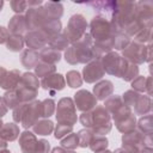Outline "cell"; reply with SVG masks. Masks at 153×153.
<instances>
[{
  "mask_svg": "<svg viewBox=\"0 0 153 153\" xmlns=\"http://www.w3.org/2000/svg\"><path fill=\"white\" fill-rule=\"evenodd\" d=\"M122 57L130 63L136 66L142 65L145 62H151L152 60V45L151 43L145 45L140 44L135 41H130V43L122 50Z\"/></svg>",
  "mask_w": 153,
  "mask_h": 153,
  "instance_id": "1",
  "label": "cell"
},
{
  "mask_svg": "<svg viewBox=\"0 0 153 153\" xmlns=\"http://www.w3.org/2000/svg\"><path fill=\"white\" fill-rule=\"evenodd\" d=\"M91 130L96 135H106L110 133L112 124H111V115L103 105H96L91 111Z\"/></svg>",
  "mask_w": 153,
  "mask_h": 153,
  "instance_id": "2",
  "label": "cell"
},
{
  "mask_svg": "<svg viewBox=\"0 0 153 153\" xmlns=\"http://www.w3.org/2000/svg\"><path fill=\"white\" fill-rule=\"evenodd\" d=\"M55 117L57 123L60 124H67V126H74L78 121L76 116V109L74 105V102L69 97H63L59 100L57 106L55 109Z\"/></svg>",
  "mask_w": 153,
  "mask_h": 153,
  "instance_id": "3",
  "label": "cell"
},
{
  "mask_svg": "<svg viewBox=\"0 0 153 153\" xmlns=\"http://www.w3.org/2000/svg\"><path fill=\"white\" fill-rule=\"evenodd\" d=\"M94 41L88 32H86L78 42L71 44L78 63H88L93 60Z\"/></svg>",
  "mask_w": 153,
  "mask_h": 153,
  "instance_id": "4",
  "label": "cell"
},
{
  "mask_svg": "<svg viewBox=\"0 0 153 153\" xmlns=\"http://www.w3.org/2000/svg\"><path fill=\"white\" fill-rule=\"evenodd\" d=\"M87 25L88 24L82 14H79V13L73 14L68 20L66 29L63 30V35L67 37L69 43L73 44L78 42L86 33Z\"/></svg>",
  "mask_w": 153,
  "mask_h": 153,
  "instance_id": "5",
  "label": "cell"
},
{
  "mask_svg": "<svg viewBox=\"0 0 153 153\" xmlns=\"http://www.w3.org/2000/svg\"><path fill=\"white\" fill-rule=\"evenodd\" d=\"M99 61H100L105 73H108L110 75H115L117 78H121L123 69L126 68V66L128 63V61L124 60L118 53L112 51V50L106 53L105 55H103Z\"/></svg>",
  "mask_w": 153,
  "mask_h": 153,
  "instance_id": "6",
  "label": "cell"
},
{
  "mask_svg": "<svg viewBox=\"0 0 153 153\" xmlns=\"http://www.w3.org/2000/svg\"><path fill=\"white\" fill-rule=\"evenodd\" d=\"M91 37L93 38L94 42L97 41H102V39H106L110 38L112 36H115L111 31V26H110V22L100 16H94L91 22H90V32Z\"/></svg>",
  "mask_w": 153,
  "mask_h": 153,
  "instance_id": "7",
  "label": "cell"
},
{
  "mask_svg": "<svg viewBox=\"0 0 153 153\" xmlns=\"http://www.w3.org/2000/svg\"><path fill=\"white\" fill-rule=\"evenodd\" d=\"M25 20H26V25H27V30H37V29H42L49 20H51L44 7L43 6H38V7H29L26 10V14L24 16Z\"/></svg>",
  "mask_w": 153,
  "mask_h": 153,
  "instance_id": "8",
  "label": "cell"
},
{
  "mask_svg": "<svg viewBox=\"0 0 153 153\" xmlns=\"http://www.w3.org/2000/svg\"><path fill=\"white\" fill-rule=\"evenodd\" d=\"M143 139L145 135L136 129L126 133L122 136V148L128 151L129 153H139L142 148H145Z\"/></svg>",
  "mask_w": 153,
  "mask_h": 153,
  "instance_id": "9",
  "label": "cell"
},
{
  "mask_svg": "<svg viewBox=\"0 0 153 153\" xmlns=\"http://www.w3.org/2000/svg\"><path fill=\"white\" fill-rule=\"evenodd\" d=\"M135 17L142 29L152 27L153 19V2L152 1H137L135 2Z\"/></svg>",
  "mask_w": 153,
  "mask_h": 153,
  "instance_id": "10",
  "label": "cell"
},
{
  "mask_svg": "<svg viewBox=\"0 0 153 153\" xmlns=\"http://www.w3.org/2000/svg\"><path fill=\"white\" fill-rule=\"evenodd\" d=\"M39 118H41V100L35 99L30 103H26L20 124L25 129H29V128H32V126Z\"/></svg>",
  "mask_w": 153,
  "mask_h": 153,
  "instance_id": "11",
  "label": "cell"
},
{
  "mask_svg": "<svg viewBox=\"0 0 153 153\" xmlns=\"http://www.w3.org/2000/svg\"><path fill=\"white\" fill-rule=\"evenodd\" d=\"M105 72L103 69V66L99 60H92L91 62L86 63V66L82 68V81H86L87 84H96L104 76Z\"/></svg>",
  "mask_w": 153,
  "mask_h": 153,
  "instance_id": "12",
  "label": "cell"
},
{
  "mask_svg": "<svg viewBox=\"0 0 153 153\" xmlns=\"http://www.w3.org/2000/svg\"><path fill=\"white\" fill-rule=\"evenodd\" d=\"M75 109H78L81 112H87L91 111L96 105H97V99L96 97L87 90H79L75 92L74 98H73Z\"/></svg>",
  "mask_w": 153,
  "mask_h": 153,
  "instance_id": "13",
  "label": "cell"
},
{
  "mask_svg": "<svg viewBox=\"0 0 153 153\" xmlns=\"http://www.w3.org/2000/svg\"><path fill=\"white\" fill-rule=\"evenodd\" d=\"M24 42L27 45V49L32 50H41L45 48V45L49 42V37L41 30H29L24 36Z\"/></svg>",
  "mask_w": 153,
  "mask_h": 153,
  "instance_id": "14",
  "label": "cell"
},
{
  "mask_svg": "<svg viewBox=\"0 0 153 153\" xmlns=\"http://www.w3.org/2000/svg\"><path fill=\"white\" fill-rule=\"evenodd\" d=\"M39 86L43 90L49 91L51 94H55L57 91H61L66 86V80L65 76L60 73H54L51 75H48L43 78L39 82Z\"/></svg>",
  "mask_w": 153,
  "mask_h": 153,
  "instance_id": "15",
  "label": "cell"
},
{
  "mask_svg": "<svg viewBox=\"0 0 153 153\" xmlns=\"http://www.w3.org/2000/svg\"><path fill=\"white\" fill-rule=\"evenodd\" d=\"M37 137L35 133L30 130H24L19 135V147L23 153H36Z\"/></svg>",
  "mask_w": 153,
  "mask_h": 153,
  "instance_id": "16",
  "label": "cell"
},
{
  "mask_svg": "<svg viewBox=\"0 0 153 153\" xmlns=\"http://www.w3.org/2000/svg\"><path fill=\"white\" fill-rule=\"evenodd\" d=\"M87 5L93 6L94 11H97V16H100L108 20L111 19L116 11V1H93L87 2Z\"/></svg>",
  "mask_w": 153,
  "mask_h": 153,
  "instance_id": "17",
  "label": "cell"
},
{
  "mask_svg": "<svg viewBox=\"0 0 153 153\" xmlns=\"http://www.w3.org/2000/svg\"><path fill=\"white\" fill-rule=\"evenodd\" d=\"M114 92V84L110 80H99L93 86V96L97 100H105Z\"/></svg>",
  "mask_w": 153,
  "mask_h": 153,
  "instance_id": "18",
  "label": "cell"
},
{
  "mask_svg": "<svg viewBox=\"0 0 153 153\" xmlns=\"http://www.w3.org/2000/svg\"><path fill=\"white\" fill-rule=\"evenodd\" d=\"M8 31L12 35H22L27 30L26 20L23 14H14L8 22Z\"/></svg>",
  "mask_w": 153,
  "mask_h": 153,
  "instance_id": "19",
  "label": "cell"
},
{
  "mask_svg": "<svg viewBox=\"0 0 153 153\" xmlns=\"http://www.w3.org/2000/svg\"><path fill=\"white\" fill-rule=\"evenodd\" d=\"M20 62L26 69H32L39 62V54L37 50L25 49L20 55Z\"/></svg>",
  "mask_w": 153,
  "mask_h": 153,
  "instance_id": "20",
  "label": "cell"
},
{
  "mask_svg": "<svg viewBox=\"0 0 153 153\" xmlns=\"http://www.w3.org/2000/svg\"><path fill=\"white\" fill-rule=\"evenodd\" d=\"M22 78V72L19 69H12L7 73L5 80L2 81V84L0 85L1 88H4L5 91H10V90H16L19 85Z\"/></svg>",
  "mask_w": 153,
  "mask_h": 153,
  "instance_id": "21",
  "label": "cell"
},
{
  "mask_svg": "<svg viewBox=\"0 0 153 153\" xmlns=\"http://www.w3.org/2000/svg\"><path fill=\"white\" fill-rule=\"evenodd\" d=\"M39 54V60L41 62H45V63H49V65H55L60 62L61 60V53L50 48V47H45L43 49H41V51L38 53Z\"/></svg>",
  "mask_w": 153,
  "mask_h": 153,
  "instance_id": "22",
  "label": "cell"
},
{
  "mask_svg": "<svg viewBox=\"0 0 153 153\" xmlns=\"http://www.w3.org/2000/svg\"><path fill=\"white\" fill-rule=\"evenodd\" d=\"M152 110V99L147 94H140L136 103L134 104L135 115H147Z\"/></svg>",
  "mask_w": 153,
  "mask_h": 153,
  "instance_id": "23",
  "label": "cell"
},
{
  "mask_svg": "<svg viewBox=\"0 0 153 153\" xmlns=\"http://www.w3.org/2000/svg\"><path fill=\"white\" fill-rule=\"evenodd\" d=\"M20 133H19V127L13 123V122H8V123H4L1 130H0V136L6 140L7 142L10 141H14L19 137Z\"/></svg>",
  "mask_w": 153,
  "mask_h": 153,
  "instance_id": "24",
  "label": "cell"
},
{
  "mask_svg": "<svg viewBox=\"0 0 153 153\" xmlns=\"http://www.w3.org/2000/svg\"><path fill=\"white\" fill-rule=\"evenodd\" d=\"M32 130L35 134L38 135H50L54 130V123L49 118H42L32 126Z\"/></svg>",
  "mask_w": 153,
  "mask_h": 153,
  "instance_id": "25",
  "label": "cell"
},
{
  "mask_svg": "<svg viewBox=\"0 0 153 153\" xmlns=\"http://www.w3.org/2000/svg\"><path fill=\"white\" fill-rule=\"evenodd\" d=\"M48 44H49L50 48H53V49H55V50H57V51L65 50V49H67V48L71 45L69 41H68L67 37L63 35V32H60V33H57V35L50 37Z\"/></svg>",
  "mask_w": 153,
  "mask_h": 153,
  "instance_id": "26",
  "label": "cell"
},
{
  "mask_svg": "<svg viewBox=\"0 0 153 153\" xmlns=\"http://www.w3.org/2000/svg\"><path fill=\"white\" fill-rule=\"evenodd\" d=\"M43 7L50 19H60L63 14V6L61 2L48 1L43 5Z\"/></svg>",
  "mask_w": 153,
  "mask_h": 153,
  "instance_id": "27",
  "label": "cell"
},
{
  "mask_svg": "<svg viewBox=\"0 0 153 153\" xmlns=\"http://www.w3.org/2000/svg\"><path fill=\"white\" fill-rule=\"evenodd\" d=\"M16 91H17L20 103H30V102L35 100L38 94V90H32V88L24 87V86H18L16 88Z\"/></svg>",
  "mask_w": 153,
  "mask_h": 153,
  "instance_id": "28",
  "label": "cell"
},
{
  "mask_svg": "<svg viewBox=\"0 0 153 153\" xmlns=\"http://www.w3.org/2000/svg\"><path fill=\"white\" fill-rule=\"evenodd\" d=\"M109 146V141L106 139V136L104 135H93L91 141H90V145H88V148L92 151V152H100V151H104Z\"/></svg>",
  "mask_w": 153,
  "mask_h": 153,
  "instance_id": "29",
  "label": "cell"
},
{
  "mask_svg": "<svg viewBox=\"0 0 153 153\" xmlns=\"http://www.w3.org/2000/svg\"><path fill=\"white\" fill-rule=\"evenodd\" d=\"M24 44H25V42H24V37L22 35H10L5 45L10 51L18 53V51L23 50Z\"/></svg>",
  "mask_w": 153,
  "mask_h": 153,
  "instance_id": "30",
  "label": "cell"
},
{
  "mask_svg": "<svg viewBox=\"0 0 153 153\" xmlns=\"http://www.w3.org/2000/svg\"><path fill=\"white\" fill-rule=\"evenodd\" d=\"M122 105H124L123 104V102H122V97L121 96H117V94H111L110 97H108L105 100H104V108L108 110V112L110 114V115H112V114H115Z\"/></svg>",
  "mask_w": 153,
  "mask_h": 153,
  "instance_id": "31",
  "label": "cell"
},
{
  "mask_svg": "<svg viewBox=\"0 0 153 153\" xmlns=\"http://www.w3.org/2000/svg\"><path fill=\"white\" fill-rule=\"evenodd\" d=\"M115 126H116V128H117L121 133H123V134L134 130L135 127H136V118H135V115H134V114H130L128 117H126V118H123L122 121L115 123Z\"/></svg>",
  "mask_w": 153,
  "mask_h": 153,
  "instance_id": "32",
  "label": "cell"
},
{
  "mask_svg": "<svg viewBox=\"0 0 153 153\" xmlns=\"http://www.w3.org/2000/svg\"><path fill=\"white\" fill-rule=\"evenodd\" d=\"M137 129L141 134L146 135V134H152L153 133V116L151 114H147L145 116H142L139 121H137Z\"/></svg>",
  "mask_w": 153,
  "mask_h": 153,
  "instance_id": "33",
  "label": "cell"
},
{
  "mask_svg": "<svg viewBox=\"0 0 153 153\" xmlns=\"http://www.w3.org/2000/svg\"><path fill=\"white\" fill-rule=\"evenodd\" d=\"M18 86H24V87H29L32 90H38L39 81H38V78L35 75V73L26 72V73L22 74V78H20Z\"/></svg>",
  "mask_w": 153,
  "mask_h": 153,
  "instance_id": "34",
  "label": "cell"
},
{
  "mask_svg": "<svg viewBox=\"0 0 153 153\" xmlns=\"http://www.w3.org/2000/svg\"><path fill=\"white\" fill-rule=\"evenodd\" d=\"M56 73V66L55 65H49V63H45V62H38L35 67V75L37 78H45L48 75H51Z\"/></svg>",
  "mask_w": 153,
  "mask_h": 153,
  "instance_id": "35",
  "label": "cell"
},
{
  "mask_svg": "<svg viewBox=\"0 0 153 153\" xmlns=\"http://www.w3.org/2000/svg\"><path fill=\"white\" fill-rule=\"evenodd\" d=\"M41 30L50 38V37H53V36H55V35H57V33L61 32V30H62L61 20L60 19H51Z\"/></svg>",
  "mask_w": 153,
  "mask_h": 153,
  "instance_id": "36",
  "label": "cell"
},
{
  "mask_svg": "<svg viewBox=\"0 0 153 153\" xmlns=\"http://www.w3.org/2000/svg\"><path fill=\"white\" fill-rule=\"evenodd\" d=\"M55 102L51 98H45L41 100V117L49 118L55 112Z\"/></svg>",
  "mask_w": 153,
  "mask_h": 153,
  "instance_id": "37",
  "label": "cell"
},
{
  "mask_svg": "<svg viewBox=\"0 0 153 153\" xmlns=\"http://www.w3.org/2000/svg\"><path fill=\"white\" fill-rule=\"evenodd\" d=\"M66 82L72 88H79L82 85V78L81 74L78 71H68L66 74Z\"/></svg>",
  "mask_w": 153,
  "mask_h": 153,
  "instance_id": "38",
  "label": "cell"
},
{
  "mask_svg": "<svg viewBox=\"0 0 153 153\" xmlns=\"http://www.w3.org/2000/svg\"><path fill=\"white\" fill-rule=\"evenodd\" d=\"M2 98H4V102H5V104H6V106H7L8 109H14V108H17V106L20 104L19 97H18L16 90L6 91Z\"/></svg>",
  "mask_w": 153,
  "mask_h": 153,
  "instance_id": "39",
  "label": "cell"
},
{
  "mask_svg": "<svg viewBox=\"0 0 153 153\" xmlns=\"http://www.w3.org/2000/svg\"><path fill=\"white\" fill-rule=\"evenodd\" d=\"M61 147L65 149H69V151H74L76 147H79V140H78V135L74 133L68 134L67 136H65L63 139H61Z\"/></svg>",
  "mask_w": 153,
  "mask_h": 153,
  "instance_id": "40",
  "label": "cell"
},
{
  "mask_svg": "<svg viewBox=\"0 0 153 153\" xmlns=\"http://www.w3.org/2000/svg\"><path fill=\"white\" fill-rule=\"evenodd\" d=\"M139 75V67L134 63L128 62L126 68L123 69V73L121 75V79H123L124 81H131L134 80L136 76Z\"/></svg>",
  "mask_w": 153,
  "mask_h": 153,
  "instance_id": "41",
  "label": "cell"
},
{
  "mask_svg": "<svg viewBox=\"0 0 153 153\" xmlns=\"http://www.w3.org/2000/svg\"><path fill=\"white\" fill-rule=\"evenodd\" d=\"M76 135H78V140H79V147L86 148V147H88L90 141L94 134L90 128H84V129L79 130Z\"/></svg>",
  "mask_w": 153,
  "mask_h": 153,
  "instance_id": "42",
  "label": "cell"
},
{
  "mask_svg": "<svg viewBox=\"0 0 153 153\" xmlns=\"http://www.w3.org/2000/svg\"><path fill=\"white\" fill-rule=\"evenodd\" d=\"M151 39H152V27H145L134 36V41L140 44H146V43L149 44Z\"/></svg>",
  "mask_w": 153,
  "mask_h": 153,
  "instance_id": "43",
  "label": "cell"
},
{
  "mask_svg": "<svg viewBox=\"0 0 153 153\" xmlns=\"http://www.w3.org/2000/svg\"><path fill=\"white\" fill-rule=\"evenodd\" d=\"M140 94L141 93H139V92H136V91H134V90H128V91H126L124 93H123V97H122V102H123V104L124 105H127V106H134V104L136 103V100H137V98L140 97Z\"/></svg>",
  "mask_w": 153,
  "mask_h": 153,
  "instance_id": "44",
  "label": "cell"
},
{
  "mask_svg": "<svg viewBox=\"0 0 153 153\" xmlns=\"http://www.w3.org/2000/svg\"><path fill=\"white\" fill-rule=\"evenodd\" d=\"M129 43H130V37H128L124 33L115 35L114 37V49L116 50H123Z\"/></svg>",
  "mask_w": 153,
  "mask_h": 153,
  "instance_id": "45",
  "label": "cell"
},
{
  "mask_svg": "<svg viewBox=\"0 0 153 153\" xmlns=\"http://www.w3.org/2000/svg\"><path fill=\"white\" fill-rule=\"evenodd\" d=\"M131 82V90L139 92V93H145L146 92V84H147V78L142 76V75H137L134 80L130 81Z\"/></svg>",
  "mask_w": 153,
  "mask_h": 153,
  "instance_id": "46",
  "label": "cell"
},
{
  "mask_svg": "<svg viewBox=\"0 0 153 153\" xmlns=\"http://www.w3.org/2000/svg\"><path fill=\"white\" fill-rule=\"evenodd\" d=\"M54 136L56 139H63L68 134L73 133V126H67V124H60L57 123L56 127H54Z\"/></svg>",
  "mask_w": 153,
  "mask_h": 153,
  "instance_id": "47",
  "label": "cell"
},
{
  "mask_svg": "<svg viewBox=\"0 0 153 153\" xmlns=\"http://www.w3.org/2000/svg\"><path fill=\"white\" fill-rule=\"evenodd\" d=\"M12 10L16 12V14H23V12H25L29 8L27 1L25 0H12L10 2Z\"/></svg>",
  "mask_w": 153,
  "mask_h": 153,
  "instance_id": "48",
  "label": "cell"
},
{
  "mask_svg": "<svg viewBox=\"0 0 153 153\" xmlns=\"http://www.w3.org/2000/svg\"><path fill=\"white\" fill-rule=\"evenodd\" d=\"M25 106H26V103H20L17 108L13 109V115H12V117H13V121H14L16 123H19V124H20L22 117H23V114H24V110H25Z\"/></svg>",
  "mask_w": 153,
  "mask_h": 153,
  "instance_id": "49",
  "label": "cell"
},
{
  "mask_svg": "<svg viewBox=\"0 0 153 153\" xmlns=\"http://www.w3.org/2000/svg\"><path fill=\"white\" fill-rule=\"evenodd\" d=\"M36 153H50V143H49V141L45 140V139L37 140Z\"/></svg>",
  "mask_w": 153,
  "mask_h": 153,
  "instance_id": "50",
  "label": "cell"
},
{
  "mask_svg": "<svg viewBox=\"0 0 153 153\" xmlns=\"http://www.w3.org/2000/svg\"><path fill=\"white\" fill-rule=\"evenodd\" d=\"M8 37H10L8 29H6V27H4V26L0 25V44H6Z\"/></svg>",
  "mask_w": 153,
  "mask_h": 153,
  "instance_id": "51",
  "label": "cell"
},
{
  "mask_svg": "<svg viewBox=\"0 0 153 153\" xmlns=\"http://www.w3.org/2000/svg\"><path fill=\"white\" fill-rule=\"evenodd\" d=\"M7 111H8V108L6 106V104H5V102H4V98L0 97V118L4 117V116L7 114Z\"/></svg>",
  "mask_w": 153,
  "mask_h": 153,
  "instance_id": "52",
  "label": "cell"
},
{
  "mask_svg": "<svg viewBox=\"0 0 153 153\" xmlns=\"http://www.w3.org/2000/svg\"><path fill=\"white\" fill-rule=\"evenodd\" d=\"M146 92H147V96H149V97H151V94H152V76H147Z\"/></svg>",
  "mask_w": 153,
  "mask_h": 153,
  "instance_id": "53",
  "label": "cell"
},
{
  "mask_svg": "<svg viewBox=\"0 0 153 153\" xmlns=\"http://www.w3.org/2000/svg\"><path fill=\"white\" fill-rule=\"evenodd\" d=\"M7 73H8V71H7L5 67L0 66V85H1V84H2V81L5 80V78H6Z\"/></svg>",
  "mask_w": 153,
  "mask_h": 153,
  "instance_id": "54",
  "label": "cell"
},
{
  "mask_svg": "<svg viewBox=\"0 0 153 153\" xmlns=\"http://www.w3.org/2000/svg\"><path fill=\"white\" fill-rule=\"evenodd\" d=\"M4 149H7V141L4 140V139L0 136V152L4 151Z\"/></svg>",
  "mask_w": 153,
  "mask_h": 153,
  "instance_id": "55",
  "label": "cell"
},
{
  "mask_svg": "<svg viewBox=\"0 0 153 153\" xmlns=\"http://www.w3.org/2000/svg\"><path fill=\"white\" fill-rule=\"evenodd\" d=\"M51 153H67V149H65V148H62V147L60 146V147L53 148V149H51Z\"/></svg>",
  "mask_w": 153,
  "mask_h": 153,
  "instance_id": "56",
  "label": "cell"
},
{
  "mask_svg": "<svg viewBox=\"0 0 153 153\" xmlns=\"http://www.w3.org/2000/svg\"><path fill=\"white\" fill-rule=\"evenodd\" d=\"M139 153H153V148H148V147H145L142 148Z\"/></svg>",
  "mask_w": 153,
  "mask_h": 153,
  "instance_id": "57",
  "label": "cell"
},
{
  "mask_svg": "<svg viewBox=\"0 0 153 153\" xmlns=\"http://www.w3.org/2000/svg\"><path fill=\"white\" fill-rule=\"evenodd\" d=\"M112 153H129V152L126 151V149H123V148L121 147V148H117V149H116L115 152H112Z\"/></svg>",
  "mask_w": 153,
  "mask_h": 153,
  "instance_id": "58",
  "label": "cell"
},
{
  "mask_svg": "<svg viewBox=\"0 0 153 153\" xmlns=\"http://www.w3.org/2000/svg\"><path fill=\"white\" fill-rule=\"evenodd\" d=\"M96 153H112L111 151H109V149H104V151H100V152H96Z\"/></svg>",
  "mask_w": 153,
  "mask_h": 153,
  "instance_id": "59",
  "label": "cell"
},
{
  "mask_svg": "<svg viewBox=\"0 0 153 153\" xmlns=\"http://www.w3.org/2000/svg\"><path fill=\"white\" fill-rule=\"evenodd\" d=\"M2 7H4V1H2V0H0V12H1Z\"/></svg>",
  "mask_w": 153,
  "mask_h": 153,
  "instance_id": "60",
  "label": "cell"
},
{
  "mask_svg": "<svg viewBox=\"0 0 153 153\" xmlns=\"http://www.w3.org/2000/svg\"><path fill=\"white\" fill-rule=\"evenodd\" d=\"M2 126H4V122L1 121V118H0V130H1V128H2Z\"/></svg>",
  "mask_w": 153,
  "mask_h": 153,
  "instance_id": "61",
  "label": "cell"
},
{
  "mask_svg": "<svg viewBox=\"0 0 153 153\" xmlns=\"http://www.w3.org/2000/svg\"><path fill=\"white\" fill-rule=\"evenodd\" d=\"M67 153H76L75 151H69V149H67Z\"/></svg>",
  "mask_w": 153,
  "mask_h": 153,
  "instance_id": "62",
  "label": "cell"
}]
</instances>
